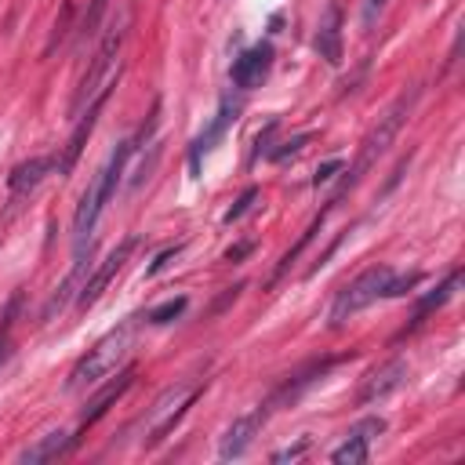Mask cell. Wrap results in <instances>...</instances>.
I'll return each mask as SVG.
<instances>
[{
  "instance_id": "6da1fadb",
  "label": "cell",
  "mask_w": 465,
  "mask_h": 465,
  "mask_svg": "<svg viewBox=\"0 0 465 465\" xmlns=\"http://www.w3.org/2000/svg\"><path fill=\"white\" fill-rule=\"evenodd\" d=\"M135 334H139V320L131 317V320H124L121 327H113L106 338H98L95 349H88V357L70 371L66 393H80V389H91V385L113 378L116 371L124 368V360L131 357Z\"/></svg>"
},
{
  "instance_id": "7a4b0ae2",
  "label": "cell",
  "mask_w": 465,
  "mask_h": 465,
  "mask_svg": "<svg viewBox=\"0 0 465 465\" xmlns=\"http://www.w3.org/2000/svg\"><path fill=\"white\" fill-rule=\"evenodd\" d=\"M418 98H422V91L418 88H411V91H403V95H396V102L378 116V124L364 135V142H360V153H357V160H353V167L345 171V182H342V193L345 190H353L364 174L375 167V160L393 146V139L400 135V128L407 124V116L415 113V106H418Z\"/></svg>"
},
{
  "instance_id": "3957f363",
  "label": "cell",
  "mask_w": 465,
  "mask_h": 465,
  "mask_svg": "<svg viewBox=\"0 0 465 465\" xmlns=\"http://www.w3.org/2000/svg\"><path fill=\"white\" fill-rule=\"evenodd\" d=\"M121 47H124V22H116V26H109L102 47L95 51L88 73L80 77V88H77L73 106H70L73 116H80L91 102L109 98V88H116V73H113V66H116V55H121Z\"/></svg>"
},
{
  "instance_id": "277c9868",
  "label": "cell",
  "mask_w": 465,
  "mask_h": 465,
  "mask_svg": "<svg viewBox=\"0 0 465 465\" xmlns=\"http://www.w3.org/2000/svg\"><path fill=\"white\" fill-rule=\"evenodd\" d=\"M197 396H200V378H186V382L167 385V389L153 400L149 411H146V422H142V444H146V447L160 444V440L174 429V422H179V418L190 411V403H193Z\"/></svg>"
},
{
  "instance_id": "5b68a950",
  "label": "cell",
  "mask_w": 465,
  "mask_h": 465,
  "mask_svg": "<svg viewBox=\"0 0 465 465\" xmlns=\"http://www.w3.org/2000/svg\"><path fill=\"white\" fill-rule=\"evenodd\" d=\"M389 280H393V269H389V266H371V269H364L349 287H342L338 299H334V306H331V327H342L345 320H353V317H357L360 309H368L371 302L385 299Z\"/></svg>"
},
{
  "instance_id": "8992f818",
  "label": "cell",
  "mask_w": 465,
  "mask_h": 465,
  "mask_svg": "<svg viewBox=\"0 0 465 465\" xmlns=\"http://www.w3.org/2000/svg\"><path fill=\"white\" fill-rule=\"evenodd\" d=\"M135 244H139V241H135V237H128L124 244H116V248H113V251H109V255L98 262V269H95V273H91V276L80 283V291H77V309H91V306L102 299V291L113 283V276L121 273V269H124V262L131 258Z\"/></svg>"
},
{
  "instance_id": "52a82bcc",
  "label": "cell",
  "mask_w": 465,
  "mask_h": 465,
  "mask_svg": "<svg viewBox=\"0 0 465 465\" xmlns=\"http://www.w3.org/2000/svg\"><path fill=\"white\" fill-rule=\"evenodd\" d=\"M269 415H273V407L269 403H258L255 411H248V415H241V418H232V426L222 433V444H218V458H244L248 451H251V444H255V436L262 433V426L269 422Z\"/></svg>"
},
{
  "instance_id": "ba28073f",
  "label": "cell",
  "mask_w": 465,
  "mask_h": 465,
  "mask_svg": "<svg viewBox=\"0 0 465 465\" xmlns=\"http://www.w3.org/2000/svg\"><path fill=\"white\" fill-rule=\"evenodd\" d=\"M407 375H411V368H407V360L393 357V360L378 364L375 371H368V378H364V385H360L357 400H360L364 407H368V403H378V400L393 396V393H396V389L407 382Z\"/></svg>"
},
{
  "instance_id": "9c48e42d",
  "label": "cell",
  "mask_w": 465,
  "mask_h": 465,
  "mask_svg": "<svg viewBox=\"0 0 465 465\" xmlns=\"http://www.w3.org/2000/svg\"><path fill=\"white\" fill-rule=\"evenodd\" d=\"M269 70H273V44H255L232 63V84L244 88V91L262 88Z\"/></svg>"
},
{
  "instance_id": "30bf717a",
  "label": "cell",
  "mask_w": 465,
  "mask_h": 465,
  "mask_svg": "<svg viewBox=\"0 0 465 465\" xmlns=\"http://www.w3.org/2000/svg\"><path fill=\"white\" fill-rule=\"evenodd\" d=\"M131 382H135V368H124L113 382H106V389H98V393L88 400V407L80 411V426H95V422L109 411V407L131 389Z\"/></svg>"
},
{
  "instance_id": "8fae6325",
  "label": "cell",
  "mask_w": 465,
  "mask_h": 465,
  "mask_svg": "<svg viewBox=\"0 0 465 465\" xmlns=\"http://www.w3.org/2000/svg\"><path fill=\"white\" fill-rule=\"evenodd\" d=\"M317 51H320V58L327 66H338L342 63V8L331 4L324 8V15H320V26H317Z\"/></svg>"
},
{
  "instance_id": "7c38bea8",
  "label": "cell",
  "mask_w": 465,
  "mask_h": 465,
  "mask_svg": "<svg viewBox=\"0 0 465 465\" xmlns=\"http://www.w3.org/2000/svg\"><path fill=\"white\" fill-rule=\"evenodd\" d=\"M102 106H106V98L91 102V106L80 113V124H77V131L70 135V142H66L63 156L55 160L58 174H70V171H73V164H77V156H80V149H84V142H88V135H91V128H95V121H98V109H102Z\"/></svg>"
},
{
  "instance_id": "4fadbf2b",
  "label": "cell",
  "mask_w": 465,
  "mask_h": 465,
  "mask_svg": "<svg viewBox=\"0 0 465 465\" xmlns=\"http://www.w3.org/2000/svg\"><path fill=\"white\" fill-rule=\"evenodd\" d=\"M70 447H73V436L58 429V433H47V436H40V440H37V444H30L26 451H19V461H22V465L55 461V458H63Z\"/></svg>"
},
{
  "instance_id": "5bb4252c",
  "label": "cell",
  "mask_w": 465,
  "mask_h": 465,
  "mask_svg": "<svg viewBox=\"0 0 465 465\" xmlns=\"http://www.w3.org/2000/svg\"><path fill=\"white\" fill-rule=\"evenodd\" d=\"M51 167H55V160H47V156H33V160L19 164V167L8 174V186H12V193H15V197H22V193L37 190V186L44 182V174H47Z\"/></svg>"
},
{
  "instance_id": "9a60e30c",
  "label": "cell",
  "mask_w": 465,
  "mask_h": 465,
  "mask_svg": "<svg viewBox=\"0 0 465 465\" xmlns=\"http://www.w3.org/2000/svg\"><path fill=\"white\" fill-rule=\"evenodd\" d=\"M368 458H371V440H368L364 433H357V429H349V433H345V444L334 447V454H331L334 465H360V461H368Z\"/></svg>"
},
{
  "instance_id": "2e32d148",
  "label": "cell",
  "mask_w": 465,
  "mask_h": 465,
  "mask_svg": "<svg viewBox=\"0 0 465 465\" xmlns=\"http://www.w3.org/2000/svg\"><path fill=\"white\" fill-rule=\"evenodd\" d=\"M232 121H237V106H229V102H222V109H218V121L193 142V167H197V160H200V153H211V146L225 135V128L232 124Z\"/></svg>"
},
{
  "instance_id": "e0dca14e",
  "label": "cell",
  "mask_w": 465,
  "mask_h": 465,
  "mask_svg": "<svg viewBox=\"0 0 465 465\" xmlns=\"http://www.w3.org/2000/svg\"><path fill=\"white\" fill-rule=\"evenodd\" d=\"M80 273H84V258L77 255V266H73V273L66 276V283L55 291V299L44 306V317H55V313H63L66 309V302H70V295H77L80 291Z\"/></svg>"
},
{
  "instance_id": "ac0fdd59",
  "label": "cell",
  "mask_w": 465,
  "mask_h": 465,
  "mask_svg": "<svg viewBox=\"0 0 465 465\" xmlns=\"http://www.w3.org/2000/svg\"><path fill=\"white\" fill-rule=\"evenodd\" d=\"M458 280H461V276H458V273H451V276H447V280H444V283L436 287V295H426V299H422V306H418V320H422V317H426L429 309H440V306H444V302H447V299L454 295Z\"/></svg>"
},
{
  "instance_id": "d6986e66",
  "label": "cell",
  "mask_w": 465,
  "mask_h": 465,
  "mask_svg": "<svg viewBox=\"0 0 465 465\" xmlns=\"http://www.w3.org/2000/svg\"><path fill=\"white\" fill-rule=\"evenodd\" d=\"M182 309H186V299H171V302H164V306H156V309H149V324H171L174 317H182Z\"/></svg>"
},
{
  "instance_id": "ffe728a7",
  "label": "cell",
  "mask_w": 465,
  "mask_h": 465,
  "mask_svg": "<svg viewBox=\"0 0 465 465\" xmlns=\"http://www.w3.org/2000/svg\"><path fill=\"white\" fill-rule=\"evenodd\" d=\"M422 280V273H407V276H393L389 287H385V299H396V295H407L415 283Z\"/></svg>"
},
{
  "instance_id": "44dd1931",
  "label": "cell",
  "mask_w": 465,
  "mask_h": 465,
  "mask_svg": "<svg viewBox=\"0 0 465 465\" xmlns=\"http://www.w3.org/2000/svg\"><path fill=\"white\" fill-rule=\"evenodd\" d=\"M255 197H258V190H255V186H251V190H244V197L237 200V207H229V211H225V222H237V218H244V211L255 204Z\"/></svg>"
},
{
  "instance_id": "7402d4cb",
  "label": "cell",
  "mask_w": 465,
  "mask_h": 465,
  "mask_svg": "<svg viewBox=\"0 0 465 465\" xmlns=\"http://www.w3.org/2000/svg\"><path fill=\"white\" fill-rule=\"evenodd\" d=\"M309 139H313L309 131H306V135H295L291 142H283V149H276V153H273V160H287V156H295V153H299V149H302Z\"/></svg>"
},
{
  "instance_id": "603a6c76",
  "label": "cell",
  "mask_w": 465,
  "mask_h": 465,
  "mask_svg": "<svg viewBox=\"0 0 465 465\" xmlns=\"http://www.w3.org/2000/svg\"><path fill=\"white\" fill-rule=\"evenodd\" d=\"M338 171H342V160H327V164H320V167H317V179H313V186H317V190H320V186H327Z\"/></svg>"
},
{
  "instance_id": "cb8c5ba5",
  "label": "cell",
  "mask_w": 465,
  "mask_h": 465,
  "mask_svg": "<svg viewBox=\"0 0 465 465\" xmlns=\"http://www.w3.org/2000/svg\"><path fill=\"white\" fill-rule=\"evenodd\" d=\"M306 447H309V440H302V444H295V447H287V451H276L273 461H291V458H299Z\"/></svg>"
},
{
  "instance_id": "d4e9b609",
  "label": "cell",
  "mask_w": 465,
  "mask_h": 465,
  "mask_svg": "<svg viewBox=\"0 0 465 465\" xmlns=\"http://www.w3.org/2000/svg\"><path fill=\"white\" fill-rule=\"evenodd\" d=\"M179 251H182V248H167L164 255H156V262L149 266V276H156V273H160V269H164V266H167V262H171L174 255H179Z\"/></svg>"
},
{
  "instance_id": "484cf974",
  "label": "cell",
  "mask_w": 465,
  "mask_h": 465,
  "mask_svg": "<svg viewBox=\"0 0 465 465\" xmlns=\"http://www.w3.org/2000/svg\"><path fill=\"white\" fill-rule=\"evenodd\" d=\"M375 12L382 15V0H368V12H364V26H368V30L375 26Z\"/></svg>"
},
{
  "instance_id": "4316f807",
  "label": "cell",
  "mask_w": 465,
  "mask_h": 465,
  "mask_svg": "<svg viewBox=\"0 0 465 465\" xmlns=\"http://www.w3.org/2000/svg\"><path fill=\"white\" fill-rule=\"evenodd\" d=\"M251 248H255V244H241V248H229V251H225V258H229V262H237V258L251 255Z\"/></svg>"
}]
</instances>
